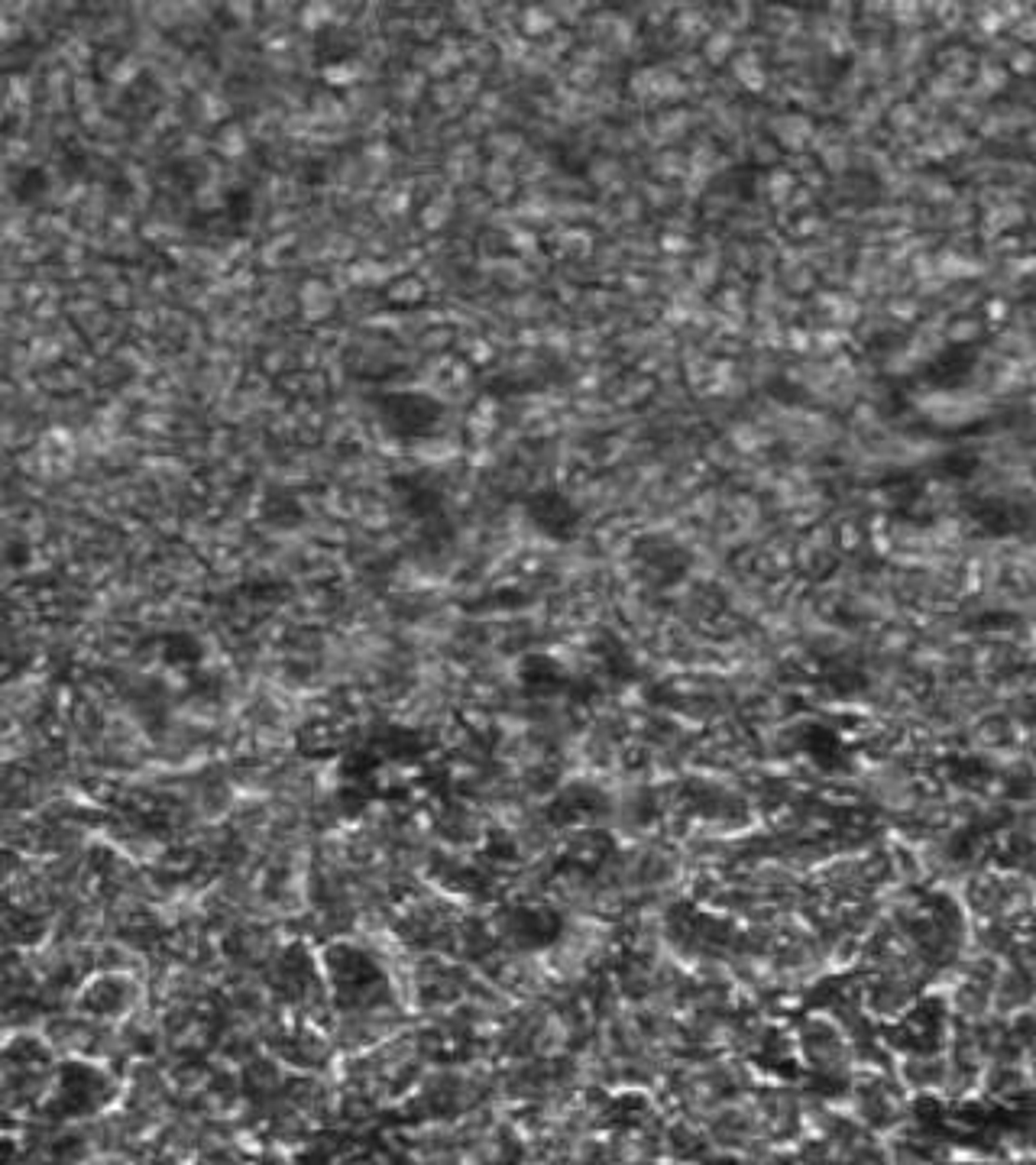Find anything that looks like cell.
<instances>
[{
  "label": "cell",
  "instance_id": "5",
  "mask_svg": "<svg viewBox=\"0 0 1036 1165\" xmlns=\"http://www.w3.org/2000/svg\"><path fill=\"white\" fill-rule=\"evenodd\" d=\"M159 657L172 671H195L204 660V644L192 631H166L159 638Z\"/></svg>",
  "mask_w": 1036,
  "mask_h": 1165
},
{
  "label": "cell",
  "instance_id": "1",
  "mask_svg": "<svg viewBox=\"0 0 1036 1165\" xmlns=\"http://www.w3.org/2000/svg\"><path fill=\"white\" fill-rule=\"evenodd\" d=\"M502 929L515 949L544 952L564 939V916L548 903H515L502 919Z\"/></svg>",
  "mask_w": 1036,
  "mask_h": 1165
},
{
  "label": "cell",
  "instance_id": "4",
  "mask_svg": "<svg viewBox=\"0 0 1036 1165\" xmlns=\"http://www.w3.org/2000/svg\"><path fill=\"white\" fill-rule=\"evenodd\" d=\"M603 809H606L603 793H599L596 787H590V783H570V787H564L557 796H551V803H544L548 822H554V826H561V829L580 826V822L593 820V816L603 813Z\"/></svg>",
  "mask_w": 1036,
  "mask_h": 1165
},
{
  "label": "cell",
  "instance_id": "6",
  "mask_svg": "<svg viewBox=\"0 0 1036 1165\" xmlns=\"http://www.w3.org/2000/svg\"><path fill=\"white\" fill-rule=\"evenodd\" d=\"M522 684L528 686V690H535V693H554V690H561V686L567 684V677H564V671L557 667L554 657H541V654H538V657L525 660V667H522Z\"/></svg>",
  "mask_w": 1036,
  "mask_h": 1165
},
{
  "label": "cell",
  "instance_id": "2",
  "mask_svg": "<svg viewBox=\"0 0 1036 1165\" xmlns=\"http://www.w3.org/2000/svg\"><path fill=\"white\" fill-rule=\"evenodd\" d=\"M327 969H331L334 994H337L340 1000H350V1004H363V1000L383 984L379 965L373 962L370 955H363L360 949H350V945L331 949Z\"/></svg>",
  "mask_w": 1036,
  "mask_h": 1165
},
{
  "label": "cell",
  "instance_id": "3",
  "mask_svg": "<svg viewBox=\"0 0 1036 1165\" xmlns=\"http://www.w3.org/2000/svg\"><path fill=\"white\" fill-rule=\"evenodd\" d=\"M136 997H140V987L133 984V978L117 974V971L98 974V978H91L81 987L78 1010L98 1020H117V1017H124L127 1010H133Z\"/></svg>",
  "mask_w": 1036,
  "mask_h": 1165
},
{
  "label": "cell",
  "instance_id": "7",
  "mask_svg": "<svg viewBox=\"0 0 1036 1165\" xmlns=\"http://www.w3.org/2000/svg\"><path fill=\"white\" fill-rule=\"evenodd\" d=\"M10 192H13L17 201L33 204V201H39V197L49 195V175H46V169H39V166H26L13 175Z\"/></svg>",
  "mask_w": 1036,
  "mask_h": 1165
}]
</instances>
